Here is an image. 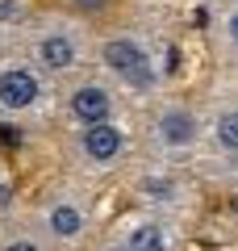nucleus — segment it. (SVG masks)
<instances>
[{
  "label": "nucleus",
  "mask_w": 238,
  "mask_h": 251,
  "mask_svg": "<svg viewBox=\"0 0 238 251\" xmlns=\"http://www.w3.org/2000/svg\"><path fill=\"white\" fill-rule=\"evenodd\" d=\"M96 67L125 92L134 109L171 92V63L163 38L130 21H113L96 34Z\"/></svg>",
  "instance_id": "f257e3e1"
},
{
  "label": "nucleus",
  "mask_w": 238,
  "mask_h": 251,
  "mask_svg": "<svg viewBox=\"0 0 238 251\" xmlns=\"http://www.w3.org/2000/svg\"><path fill=\"white\" fill-rule=\"evenodd\" d=\"M134 122H138V143L146 159L192 168L205 147V105L180 97V92H167V97L134 109Z\"/></svg>",
  "instance_id": "f03ea898"
},
{
  "label": "nucleus",
  "mask_w": 238,
  "mask_h": 251,
  "mask_svg": "<svg viewBox=\"0 0 238 251\" xmlns=\"http://www.w3.org/2000/svg\"><path fill=\"white\" fill-rule=\"evenodd\" d=\"M96 34H100L96 25L71 17L67 9L42 4L21 50H25L46 75H54V80L63 84V80H71V75L96 67Z\"/></svg>",
  "instance_id": "7ed1b4c3"
},
{
  "label": "nucleus",
  "mask_w": 238,
  "mask_h": 251,
  "mask_svg": "<svg viewBox=\"0 0 238 251\" xmlns=\"http://www.w3.org/2000/svg\"><path fill=\"white\" fill-rule=\"evenodd\" d=\"M29 222L59 251H79L96 239V193L79 176H59L34 197Z\"/></svg>",
  "instance_id": "20e7f679"
},
{
  "label": "nucleus",
  "mask_w": 238,
  "mask_h": 251,
  "mask_svg": "<svg viewBox=\"0 0 238 251\" xmlns=\"http://www.w3.org/2000/svg\"><path fill=\"white\" fill-rule=\"evenodd\" d=\"M142 155L138 143V122H109V126H88V130H63V163L67 176L79 180H105V176H125L134 159Z\"/></svg>",
  "instance_id": "39448f33"
},
{
  "label": "nucleus",
  "mask_w": 238,
  "mask_h": 251,
  "mask_svg": "<svg viewBox=\"0 0 238 251\" xmlns=\"http://www.w3.org/2000/svg\"><path fill=\"white\" fill-rule=\"evenodd\" d=\"M0 117L17 126L59 122V80L46 75L25 50L0 54Z\"/></svg>",
  "instance_id": "423d86ee"
},
{
  "label": "nucleus",
  "mask_w": 238,
  "mask_h": 251,
  "mask_svg": "<svg viewBox=\"0 0 238 251\" xmlns=\"http://www.w3.org/2000/svg\"><path fill=\"white\" fill-rule=\"evenodd\" d=\"M205 105V147L196 155V180L221 188H238V88H217L201 100Z\"/></svg>",
  "instance_id": "0eeeda50"
},
{
  "label": "nucleus",
  "mask_w": 238,
  "mask_h": 251,
  "mask_svg": "<svg viewBox=\"0 0 238 251\" xmlns=\"http://www.w3.org/2000/svg\"><path fill=\"white\" fill-rule=\"evenodd\" d=\"M125 117H134V105L100 67L59 84V122H54L59 130H88V126H109Z\"/></svg>",
  "instance_id": "6e6552de"
},
{
  "label": "nucleus",
  "mask_w": 238,
  "mask_h": 251,
  "mask_svg": "<svg viewBox=\"0 0 238 251\" xmlns=\"http://www.w3.org/2000/svg\"><path fill=\"white\" fill-rule=\"evenodd\" d=\"M125 184L138 209L163 218H184L188 209H196V172L192 168H176V163H159V159H138L125 168Z\"/></svg>",
  "instance_id": "1a4fd4ad"
},
{
  "label": "nucleus",
  "mask_w": 238,
  "mask_h": 251,
  "mask_svg": "<svg viewBox=\"0 0 238 251\" xmlns=\"http://www.w3.org/2000/svg\"><path fill=\"white\" fill-rule=\"evenodd\" d=\"M100 251H184V230L176 218L150 214V209H125L100 230Z\"/></svg>",
  "instance_id": "9d476101"
},
{
  "label": "nucleus",
  "mask_w": 238,
  "mask_h": 251,
  "mask_svg": "<svg viewBox=\"0 0 238 251\" xmlns=\"http://www.w3.org/2000/svg\"><path fill=\"white\" fill-rule=\"evenodd\" d=\"M209 50L217 67L238 75V0L209 9Z\"/></svg>",
  "instance_id": "9b49d317"
},
{
  "label": "nucleus",
  "mask_w": 238,
  "mask_h": 251,
  "mask_svg": "<svg viewBox=\"0 0 238 251\" xmlns=\"http://www.w3.org/2000/svg\"><path fill=\"white\" fill-rule=\"evenodd\" d=\"M0 251H59V247L25 214V218H4L0 222Z\"/></svg>",
  "instance_id": "f8f14e48"
},
{
  "label": "nucleus",
  "mask_w": 238,
  "mask_h": 251,
  "mask_svg": "<svg viewBox=\"0 0 238 251\" xmlns=\"http://www.w3.org/2000/svg\"><path fill=\"white\" fill-rule=\"evenodd\" d=\"M54 4H59V9H67L71 17H79V21H88V25H96V29L113 25L117 9H121V0H54Z\"/></svg>",
  "instance_id": "ddd939ff"
},
{
  "label": "nucleus",
  "mask_w": 238,
  "mask_h": 251,
  "mask_svg": "<svg viewBox=\"0 0 238 251\" xmlns=\"http://www.w3.org/2000/svg\"><path fill=\"white\" fill-rule=\"evenodd\" d=\"M9 184V168H4V159H0V188Z\"/></svg>",
  "instance_id": "4468645a"
},
{
  "label": "nucleus",
  "mask_w": 238,
  "mask_h": 251,
  "mask_svg": "<svg viewBox=\"0 0 238 251\" xmlns=\"http://www.w3.org/2000/svg\"><path fill=\"white\" fill-rule=\"evenodd\" d=\"M205 4H209V9H217V4H230V0H205Z\"/></svg>",
  "instance_id": "2eb2a0df"
},
{
  "label": "nucleus",
  "mask_w": 238,
  "mask_h": 251,
  "mask_svg": "<svg viewBox=\"0 0 238 251\" xmlns=\"http://www.w3.org/2000/svg\"><path fill=\"white\" fill-rule=\"evenodd\" d=\"M234 88H238V80H234Z\"/></svg>",
  "instance_id": "dca6fc26"
}]
</instances>
